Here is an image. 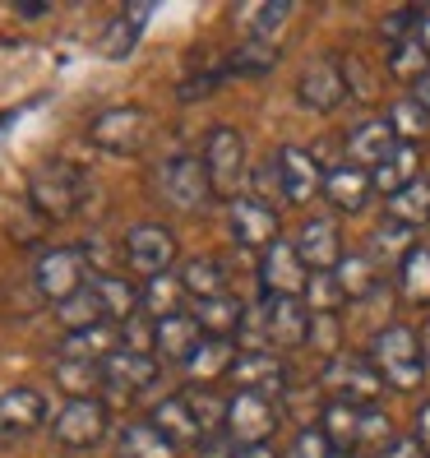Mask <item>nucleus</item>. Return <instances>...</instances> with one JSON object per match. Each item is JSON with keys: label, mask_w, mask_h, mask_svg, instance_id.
<instances>
[{"label": "nucleus", "mask_w": 430, "mask_h": 458, "mask_svg": "<svg viewBox=\"0 0 430 458\" xmlns=\"http://www.w3.org/2000/svg\"><path fill=\"white\" fill-rule=\"evenodd\" d=\"M89 199V172L70 157H51L29 176V208L42 223H65L74 218Z\"/></svg>", "instance_id": "obj_1"}, {"label": "nucleus", "mask_w": 430, "mask_h": 458, "mask_svg": "<svg viewBox=\"0 0 430 458\" xmlns=\"http://www.w3.org/2000/svg\"><path fill=\"white\" fill-rule=\"evenodd\" d=\"M370 366L384 380V389L412 394L426 380V357H421V334L408 325H384L370 343Z\"/></svg>", "instance_id": "obj_2"}, {"label": "nucleus", "mask_w": 430, "mask_h": 458, "mask_svg": "<svg viewBox=\"0 0 430 458\" xmlns=\"http://www.w3.org/2000/svg\"><path fill=\"white\" fill-rule=\"evenodd\" d=\"M204 172H208V185L218 199H240V185H246V134L232 130V125H213L208 140H204Z\"/></svg>", "instance_id": "obj_3"}, {"label": "nucleus", "mask_w": 430, "mask_h": 458, "mask_svg": "<svg viewBox=\"0 0 430 458\" xmlns=\"http://www.w3.org/2000/svg\"><path fill=\"white\" fill-rule=\"evenodd\" d=\"M148 134H153V116L144 112V106H134V102L106 106V112H97L93 125H89L93 148L112 153V157H134V153H144Z\"/></svg>", "instance_id": "obj_4"}, {"label": "nucleus", "mask_w": 430, "mask_h": 458, "mask_svg": "<svg viewBox=\"0 0 430 458\" xmlns=\"http://www.w3.org/2000/svg\"><path fill=\"white\" fill-rule=\"evenodd\" d=\"M33 283H38V292L46 296L51 306L70 301L74 292H84V287H89V259H84V250H79V246L42 250L38 264H33Z\"/></svg>", "instance_id": "obj_5"}, {"label": "nucleus", "mask_w": 430, "mask_h": 458, "mask_svg": "<svg viewBox=\"0 0 430 458\" xmlns=\"http://www.w3.org/2000/svg\"><path fill=\"white\" fill-rule=\"evenodd\" d=\"M157 191L163 199L181 213H199L208 199H213V185H208V172H204V157L195 153H181V157H167L157 167Z\"/></svg>", "instance_id": "obj_6"}, {"label": "nucleus", "mask_w": 430, "mask_h": 458, "mask_svg": "<svg viewBox=\"0 0 430 458\" xmlns=\"http://www.w3.org/2000/svg\"><path fill=\"white\" fill-rule=\"evenodd\" d=\"M106 426H112V412H106L102 398H65V408L51 417V436H56V445L79 454V449L102 445Z\"/></svg>", "instance_id": "obj_7"}, {"label": "nucleus", "mask_w": 430, "mask_h": 458, "mask_svg": "<svg viewBox=\"0 0 430 458\" xmlns=\"http://www.w3.org/2000/svg\"><path fill=\"white\" fill-rule=\"evenodd\" d=\"M227 440L236 449H255V445H268V436L278 430V408L274 398L264 394H246L240 389L236 398H227Z\"/></svg>", "instance_id": "obj_8"}, {"label": "nucleus", "mask_w": 430, "mask_h": 458, "mask_svg": "<svg viewBox=\"0 0 430 458\" xmlns=\"http://www.w3.org/2000/svg\"><path fill=\"white\" fill-rule=\"evenodd\" d=\"M319 380H325V389L338 403H357V408H375V398H380V389H384V380L375 375L370 357H352V352L329 357V366H325Z\"/></svg>", "instance_id": "obj_9"}, {"label": "nucleus", "mask_w": 430, "mask_h": 458, "mask_svg": "<svg viewBox=\"0 0 430 458\" xmlns=\"http://www.w3.org/2000/svg\"><path fill=\"white\" fill-rule=\"evenodd\" d=\"M125 264H130L144 283L172 274V264H176V236H172L163 223L130 227V232H125Z\"/></svg>", "instance_id": "obj_10"}, {"label": "nucleus", "mask_w": 430, "mask_h": 458, "mask_svg": "<svg viewBox=\"0 0 430 458\" xmlns=\"http://www.w3.org/2000/svg\"><path fill=\"white\" fill-rule=\"evenodd\" d=\"M227 232L236 246L246 250H268L278 241V213L274 204H259L255 195H240L227 204Z\"/></svg>", "instance_id": "obj_11"}, {"label": "nucleus", "mask_w": 430, "mask_h": 458, "mask_svg": "<svg viewBox=\"0 0 430 458\" xmlns=\"http://www.w3.org/2000/svg\"><path fill=\"white\" fill-rule=\"evenodd\" d=\"M306 278H310V268L301 264V255H297L291 241H274V246L264 250V259H259V287H264V296H301Z\"/></svg>", "instance_id": "obj_12"}, {"label": "nucleus", "mask_w": 430, "mask_h": 458, "mask_svg": "<svg viewBox=\"0 0 430 458\" xmlns=\"http://www.w3.org/2000/svg\"><path fill=\"white\" fill-rule=\"evenodd\" d=\"M157 385V357L144 352H125L116 347L112 357L102 361V394H116V398H134Z\"/></svg>", "instance_id": "obj_13"}, {"label": "nucleus", "mask_w": 430, "mask_h": 458, "mask_svg": "<svg viewBox=\"0 0 430 458\" xmlns=\"http://www.w3.org/2000/svg\"><path fill=\"white\" fill-rule=\"evenodd\" d=\"M342 98H347V74H342L338 61H315V65L301 70L297 102L306 106V112L329 116V112H338V106H342Z\"/></svg>", "instance_id": "obj_14"}, {"label": "nucleus", "mask_w": 430, "mask_h": 458, "mask_svg": "<svg viewBox=\"0 0 430 458\" xmlns=\"http://www.w3.org/2000/svg\"><path fill=\"white\" fill-rule=\"evenodd\" d=\"M278 191H282V204H310L325 181H319V163L310 157V148H297V144H282L278 148Z\"/></svg>", "instance_id": "obj_15"}, {"label": "nucleus", "mask_w": 430, "mask_h": 458, "mask_svg": "<svg viewBox=\"0 0 430 458\" xmlns=\"http://www.w3.org/2000/svg\"><path fill=\"white\" fill-rule=\"evenodd\" d=\"M46 426V398L29 385H14L0 394V440H23Z\"/></svg>", "instance_id": "obj_16"}, {"label": "nucleus", "mask_w": 430, "mask_h": 458, "mask_svg": "<svg viewBox=\"0 0 430 458\" xmlns=\"http://www.w3.org/2000/svg\"><path fill=\"white\" fill-rule=\"evenodd\" d=\"M291 246H297V255L310 274H325V268H338V259H342V232L333 218H306L301 236Z\"/></svg>", "instance_id": "obj_17"}, {"label": "nucleus", "mask_w": 430, "mask_h": 458, "mask_svg": "<svg viewBox=\"0 0 430 458\" xmlns=\"http://www.w3.org/2000/svg\"><path fill=\"white\" fill-rule=\"evenodd\" d=\"M264 315H268V343L274 347L310 343V310L301 296H264Z\"/></svg>", "instance_id": "obj_18"}, {"label": "nucleus", "mask_w": 430, "mask_h": 458, "mask_svg": "<svg viewBox=\"0 0 430 458\" xmlns=\"http://www.w3.org/2000/svg\"><path fill=\"white\" fill-rule=\"evenodd\" d=\"M232 375H236V385L246 389V394L274 398V394L287 389V366H282L278 352H240L236 366H232Z\"/></svg>", "instance_id": "obj_19"}, {"label": "nucleus", "mask_w": 430, "mask_h": 458, "mask_svg": "<svg viewBox=\"0 0 430 458\" xmlns=\"http://www.w3.org/2000/svg\"><path fill=\"white\" fill-rule=\"evenodd\" d=\"M393 148H398V134H393V125H389L384 116L361 121L352 134H347V153H352V167H361V172H375Z\"/></svg>", "instance_id": "obj_20"}, {"label": "nucleus", "mask_w": 430, "mask_h": 458, "mask_svg": "<svg viewBox=\"0 0 430 458\" xmlns=\"http://www.w3.org/2000/svg\"><path fill=\"white\" fill-rule=\"evenodd\" d=\"M417 250V232L412 227H402V223H393V218H384L380 227L370 232V241H366V259L380 268V274H389V268H402V259H408Z\"/></svg>", "instance_id": "obj_21"}, {"label": "nucleus", "mask_w": 430, "mask_h": 458, "mask_svg": "<svg viewBox=\"0 0 430 458\" xmlns=\"http://www.w3.org/2000/svg\"><path fill=\"white\" fill-rule=\"evenodd\" d=\"M204 343V329H199V319L190 310H181L172 319H157V343H153V357H163V361H190L195 357V347Z\"/></svg>", "instance_id": "obj_22"}, {"label": "nucleus", "mask_w": 430, "mask_h": 458, "mask_svg": "<svg viewBox=\"0 0 430 458\" xmlns=\"http://www.w3.org/2000/svg\"><path fill=\"white\" fill-rule=\"evenodd\" d=\"M148 421L163 430V436H167L176 449H199V445L208 440L204 430H199V421H195V412L185 408V398H181V394H172V398L157 403V408L148 412Z\"/></svg>", "instance_id": "obj_23"}, {"label": "nucleus", "mask_w": 430, "mask_h": 458, "mask_svg": "<svg viewBox=\"0 0 430 458\" xmlns=\"http://www.w3.org/2000/svg\"><path fill=\"white\" fill-rule=\"evenodd\" d=\"M375 195V185H370V172L352 167V163H342V167H329L325 176V199L338 208V213H361Z\"/></svg>", "instance_id": "obj_24"}, {"label": "nucleus", "mask_w": 430, "mask_h": 458, "mask_svg": "<svg viewBox=\"0 0 430 458\" xmlns=\"http://www.w3.org/2000/svg\"><path fill=\"white\" fill-rule=\"evenodd\" d=\"M93 292H97V306H102V319L106 325H125V319L139 315V287H134L125 274H97L93 278Z\"/></svg>", "instance_id": "obj_25"}, {"label": "nucleus", "mask_w": 430, "mask_h": 458, "mask_svg": "<svg viewBox=\"0 0 430 458\" xmlns=\"http://www.w3.org/2000/svg\"><path fill=\"white\" fill-rule=\"evenodd\" d=\"M361 417L366 408H357V403H329L325 412H319V430H325V440L333 445V454H357L361 449Z\"/></svg>", "instance_id": "obj_26"}, {"label": "nucleus", "mask_w": 430, "mask_h": 458, "mask_svg": "<svg viewBox=\"0 0 430 458\" xmlns=\"http://www.w3.org/2000/svg\"><path fill=\"white\" fill-rule=\"evenodd\" d=\"M116 347H121V329H116V325H93V329L65 334L56 357H65V361H93V366H102L106 357L116 352Z\"/></svg>", "instance_id": "obj_27"}, {"label": "nucleus", "mask_w": 430, "mask_h": 458, "mask_svg": "<svg viewBox=\"0 0 430 458\" xmlns=\"http://www.w3.org/2000/svg\"><path fill=\"white\" fill-rule=\"evenodd\" d=\"M190 315L199 319L204 338H236L246 306H240L232 292H218V296H204V301H195V310H190Z\"/></svg>", "instance_id": "obj_28"}, {"label": "nucleus", "mask_w": 430, "mask_h": 458, "mask_svg": "<svg viewBox=\"0 0 430 458\" xmlns=\"http://www.w3.org/2000/svg\"><path fill=\"white\" fill-rule=\"evenodd\" d=\"M417 172H421V153H417V144H398V148L384 157V163L370 172V185H375L380 195L393 199L398 191H408V185L417 181Z\"/></svg>", "instance_id": "obj_29"}, {"label": "nucleus", "mask_w": 430, "mask_h": 458, "mask_svg": "<svg viewBox=\"0 0 430 458\" xmlns=\"http://www.w3.org/2000/svg\"><path fill=\"white\" fill-rule=\"evenodd\" d=\"M236 357H240V352H236L232 338H204V343L195 347V357L185 361V370H190L195 385H213V380H223V375H232Z\"/></svg>", "instance_id": "obj_30"}, {"label": "nucleus", "mask_w": 430, "mask_h": 458, "mask_svg": "<svg viewBox=\"0 0 430 458\" xmlns=\"http://www.w3.org/2000/svg\"><path fill=\"white\" fill-rule=\"evenodd\" d=\"M121 458H181V449L148 417L121 426Z\"/></svg>", "instance_id": "obj_31"}, {"label": "nucleus", "mask_w": 430, "mask_h": 458, "mask_svg": "<svg viewBox=\"0 0 430 458\" xmlns=\"http://www.w3.org/2000/svg\"><path fill=\"white\" fill-rule=\"evenodd\" d=\"M181 306H185V287H181V274H163V278H148L144 287H139V310L153 319H172V315H181Z\"/></svg>", "instance_id": "obj_32"}, {"label": "nucleus", "mask_w": 430, "mask_h": 458, "mask_svg": "<svg viewBox=\"0 0 430 458\" xmlns=\"http://www.w3.org/2000/svg\"><path fill=\"white\" fill-rule=\"evenodd\" d=\"M181 287H185V296H195V301L227 292V268H223V259H218V255L185 259V264H181Z\"/></svg>", "instance_id": "obj_33"}, {"label": "nucleus", "mask_w": 430, "mask_h": 458, "mask_svg": "<svg viewBox=\"0 0 430 458\" xmlns=\"http://www.w3.org/2000/svg\"><path fill=\"white\" fill-rule=\"evenodd\" d=\"M333 274H338V287H342L347 301H366V296H380V283H384V274H380V268H375L366 255H342Z\"/></svg>", "instance_id": "obj_34"}, {"label": "nucleus", "mask_w": 430, "mask_h": 458, "mask_svg": "<svg viewBox=\"0 0 430 458\" xmlns=\"http://www.w3.org/2000/svg\"><path fill=\"white\" fill-rule=\"evenodd\" d=\"M144 19H148V10H125V14H116L112 23H106V33H102L97 51H102L106 61H121V56H130L134 42H139Z\"/></svg>", "instance_id": "obj_35"}, {"label": "nucleus", "mask_w": 430, "mask_h": 458, "mask_svg": "<svg viewBox=\"0 0 430 458\" xmlns=\"http://www.w3.org/2000/svg\"><path fill=\"white\" fill-rule=\"evenodd\" d=\"M389 218L393 223H402V227H430V181H412L408 191H398L393 199H389Z\"/></svg>", "instance_id": "obj_36"}, {"label": "nucleus", "mask_w": 430, "mask_h": 458, "mask_svg": "<svg viewBox=\"0 0 430 458\" xmlns=\"http://www.w3.org/2000/svg\"><path fill=\"white\" fill-rule=\"evenodd\" d=\"M56 385L65 389V398H102V366L93 361H65L56 357Z\"/></svg>", "instance_id": "obj_37"}, {"label": "nucleus", "mask_w": 430, "mask_h": 458, "mask_svg": "<svg viewBox=\"0 0 430 458\" xmlns=\"http://www.w3.org/2000/svg\"><path fill=\"white\" fill-rule=\"evenodd\" d=\"M398 292L412 306H430V246H417L398 268Z\"/></svg>", "instance_id": "obj_38"}, {"label": "nucleus", "mask_w": 430, "mask_h": 458, "mask_svg": "<svg viewBox=\"0 0 430 458\" xmlns=\"http://www.w3.org/2000/svg\"><path fill=\"white\" fill-rule=\"evenodd\" d=\"M181 398H185V408L195 412V421H199V430H204L208 440H213V436H218V430L227 426V398H218L208 385H190Z\"/></svg>", "instance_id": "obj_39"}, {"label": "nucleus", "mask_w": 430, "mask_h": 458, "mask_svg": "<svg viewBox=\"0 0 430 458\" xmlns=\"http://www.w3.org/2000/svg\"><path fill=\"white\" fill-rule=\"evenodd\" d=\"M56 319H61V329H65V334H79V329L106 325V319H102V306H97L93 283H89L84 292H74L70 301H61V306H56Z\"/></svg>", "instance_id": "obj_40"}, {"label": "nucleus", "mask_w": 430, "mask_h": 458, "mask_svg": "<svg viewBox=\"0 0 430 458\" xmlns=\"http://www.w3.org/2000/svg\"><path fill=\"white\" fill-rule=\"evenodd\" d=\"M301 301H306L310 315H338V310L347 306V296H342V287H338V274H333V268H325V274H310V278H306Z\"/></svg>", "instance_id": "obj_41"}, {"label": "nucleus", "mask_w": 430, "mask_h": 458, "mask_svg": "<svg viewBox=\"0 0 430 458\" xmlns=\"http://www.w3.org/2000/svg\"><path fill=\"white\" fill-rule=\"evenodd\" d=\"M389 74L393 79H408V84H417L421 74H430V56H426V47L417 38H402L389 47Z\"/></svg>", "instance_id": "obj_42"}, {"label": "nucleus", "mask_w": 430, "mask_h": 458, "mask_svg": "<svg viewBox=\"0 0 430 458\" xmlns=\"http://www.w3.org/2000/svg\"><path fill=\"white\" fill-rule=\"evenodd\" d=\"M278 61V47H268L259 38H246L232 56H227V74H268Z\"/></svg>", "instance_id": "obj_43"}, {"label": "nucleus", "mask_w": 430, "mask_h": 458, "mask_svg": "<svg viewBox=\"0 0 430 458\" xmlns=\"http://www.w3.org/2000/svg\"><path fill=\"white\" fill-rule=\"evenodd\" d=\"M384 121L393 125L398 144H421V134H430V116L421 112L412 98H398V102L389 106V116H384Z\"/></svg>", "instance_id": "obj_44"}, {"label": "nucleus", "mask_w": 430, "mask_h": 458, "mask_svg": "<svg viewBox=\"0 0 430 458\" xmlns=\"http://www.w3.org/2000/svg\"><path fill=\"white\" fill-rule=\"evenodd\" d=\"M287 19H291V0H268V5H259L255 19H250V38H259V42H268V47H278V38H282V29H287Z\"/></svg>", "instance_id": "obj_45"}, {"label": "nucleus", "mask_w": 430, "mask_h": 458, "mask_svg": "<svg viewBox=\"0 0 430 458\" xmlns=\"http://www.w3.org/2000/svg\"><path fill=\"white\" fill-rule=\"evenodd\" d=\"M153 343H157V325H153L144 310L121 325V347H125V352H144V357H153Z\"/></svg>", "instance_id": "obj_46"}, {"label": "nucleus", "mask_w": 430, "mask_h": 458, "mask_svg": "<svg viewBox=\"0 0 430 458\" xmlns=\"http://www.w3.org/2000/svg\"><path fill=\"white\" fill-rule=\"evenodd\" d=\"M310 343H315L325 357H338V343H342V315H310Z\"/></svg>", "instance_id": "obj_47"}, {"label": "nucleus", "mask_w": 430, "mask_h": 458, "mask_svg": "<svg viewBox=\"0 0 430 458\" xmlns=\"http://www.w3.org/2000/svg\"><path fill=\"white\" fill-rule=\"evenodd\" d=\"M287 458H333V445L325 440V430H319V426H301L297 440L287 445Z\"/></svg>", "instance_id": "obj_48"}, {"label": "nucleus", "mask_w": 430, "mask_h": 458, "mask_svg": "<svg viewBox=\"0 0 430 458\" xmlns=\"http://www.w3.org/2000/svg\"><path fill=\"white\" fill-rule=\"evenodd\" d=\"M361 445H370V449L393 445V421L384 417V408H366V417H361Z\"/></svg>", "instance_id": "obj_49"}, {"label": "nucleus", "mask_w": 430, "mask_h": 458, "mask_svg": "<svg viewBox=\"0 0 430 458\" xmlns=\"http://www.w3.org/2000/svg\"><path fill=\"white\" fill-rule=\"evenodd\" d=\"M380 458H430V454H426V445H421L417 436H412V440H398V436H393V445H384Z\"/></svg>", "instance_id": "obj_50"}, {"label": "nucleus", "mask_w": 430, "mask_h": 458, "mask_svg": "<svg viewBox=\"0 0 430 458\" xmlns=\"http://www.w3.org/2000/svg\"><path fill=\"white\" fill-rule=\"evenodd\" d=\"M199 458H236V445L213 436V440H204V445H199Z\"/></svg>", "instance_id": "obj_51"}, {"label": "nucleus", "mask_w": 430, "mask_h": 458, "mask_svg": "<svg viewBox=\"0 0 430 458\" xmlns=\"http://www.w3.org/2000/svg\"><path fill=\"white\" fill-rule=\"evenodd\" d=\"M408 98H412V102L421 106V112L430 116V74H421V79H417V84H412V93H408Z\"/></svg>", "instance_id": "obj_52"}, {"label": "nucleus", "mask_w": 430, "mask_h": 458, "mask_svg": "<svg viewBox=\"0 0 430 458\" xmlns=\"http://www.w3.org/2000/svg\"><path fill=\"white\" fill-rule=\"evenodd\" d=\"M417 440H421L426 454H430V398L421 403V412H417Z\"/></svg>", "instance_id": "obj_53"}, {"label": "nucleus", "mask_w": 430, "mask_h": 458, "mask_svg": "<svg viewBox=\"0 0 430 458\" xmlns=\"http://www.w3.org/2000/svg\"><path fill=\"white\" fill-rule=\"evenodd\" d=\"M236 458H278L268 445H255V449H236Z\"/></svg>", "instance_id": "obj_54"}, {"label": "nucleus", "mask_w": 430, "mask_h": 458, "mask_svg": "<svg viewBox=\"0 0 430 458\" xmlns=\"http://www.w3.org/2000/svg\"><path fill=\"white\" fill-rule=\"evenodd\" d=\"M417 42L426 47V56H430V10L421 14V29H417Z\"/></svg>", "instance_id": "obj_55"}, {"label": "nucleus", "mask_w": 430, "mask_h": 458, "mask_svg": "<svg viewBox=\"0 0 430 458\" xmlns=\"http://www.w3.org/2000/svg\"><path fill=\"white\" fill-rule=\"evenodd\" d=\"M421 357H426V375H430V319H426V329H421Z\"/></svg>", "instance_id": "obj_56"}, {"label": "nucleus", "mask_w": 430, "mask_h": 458, "mask_svg": "<svg viewBox=\"0 0 430 458\" xmlns=\"http://www.w3.org/2000/svg\"><path fill=\"white\" fill-rule=\"evenodd\" d=\"M333 458H352V454H333Z\"/></svg>", "instance_id": "obj_57"}]
</instances>
